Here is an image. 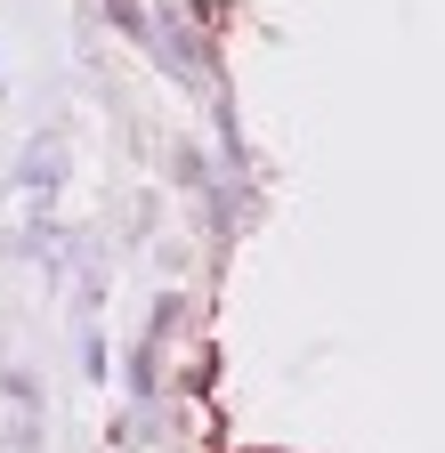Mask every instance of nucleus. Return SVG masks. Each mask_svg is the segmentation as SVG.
Segmentation results:
<instances>
[{
	"label": "nucleus",
	"instance_id": "1",
	"mask_svg": "<svg viewBox=\"0 0 445 453\" xmlns=\"http://www.w3.org/2000/svg\"><path fill=\"white\" fill-rule=\"evenodd\" d=\"M58 187H65V138H33V146L17 154V179H9V211H0L9 243H33V226L49 219Z\"/></svg>",
	"mask_w": 445,
	"mask_h": 453
},
{
	"label": "nucleus",
	"instance_id": "2",
	"mask_svg": "<svg viewBox=\"0 0 445 453\" xmlns=\"http://www.w3.org/2000/svg\"><path fill=\"white\" fill-rule=\"evenodd\" d=\"M0 453H41V388L25 365H0Z\"/></svg>",
	"mask_w": 445,
	"mask_h": 453
}]
</instances>
